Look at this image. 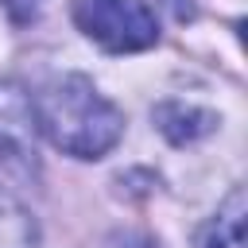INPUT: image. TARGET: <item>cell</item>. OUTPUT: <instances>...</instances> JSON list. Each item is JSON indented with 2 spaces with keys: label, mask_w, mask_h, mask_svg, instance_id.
Masks as SVG:
<instances>
[{
  "label": "cell",
  "mask_w": 248,
  "mask_h": 248,
  "mask_svg": "<svg viewBox=\"0 0 248 248\" xmlns=\"http://www.w3.org/2000/svg\"><path fill=\"white\" fill-rule=\"evenodd\" d=\"M0 8L16 19V23H23V19H31L35 16V8H39V0H0Z\"/></svg>",
  "instance_id": "6"
},
{
  "label": "cell",
  "mask_w": 248,
  "mask_h": 248,
  "mask_svg": "<svg viewBox=\"0 0 248 248\" xmlns=\"http://www.w3.org/2000/svg\"><path fill=\"white\" fill-rule=\"evenodd\" d=\"M244 217H248L244 190H232L229 202L217 209V217L202 229L198 248H244Z\"/></svg>",
  "instance_id": "4"
},
{
  "label": "cell",
  "mask_w": 248,
  "mask_h": 248,
  "mask_svg": "<svg viewBox=\"0 0 248 248\" xmlns=\"http://www.w3.org/2000/svg\"><path fill=\"white\" fill-rule=\"evenodd\" d=\"M35 108L31 97L19 85L0 81V163L4 170L19 178L39 174V151H35Z\"/></svg>",
  "instance_id": "3"
},
{
  "label": "cell",
  "mask_w": 248,
  "mask_h": 248,
  "mask_svg": "<svg viewBox=\"0 0 248 248\" xmlns=\"http://www.w3.org/2000/svg\"><path fill=\"white\" fill-rule=\"evenodd\" d=\"M35 124L46 140L78 159H101L124 132V116L112 101L97 93V85L81 74H62L39 89L31 101Z\"/></svg>",
  "instance_id": "1"
},
{
  "label": "cell",
  "mask_w": 248,
  "mask_h": 248,
  "mask_svg": "<svg viewBox=\"0 0 248 248\" xmlns=\"http://www.w3.org/2000/svg\"><path fill=\"white\" fill-rule=\"evenodd\" d=\"M74 23L85 39L112 54L147 50L159 39L155 12L143 0H74Z\"/></svg>",
  "instance_id": "2"
},
{
  "label": "cell",
  "mask_w": 248,
  "mask_h": 248,
  "mask_svg": "<svg viewBox=\"0 0 248 248\" xmlns=\"http://www.w3.org/2000/svg\"><path fill=\"white\" fill-rule=\"evenodd\" d=\"M155 120H159V128H163L174 143L198 140V136L213 132V124H217L213 112H202V108H194V105H163V108L155 112Z\"/></svg>",
  "instance_id": "5"
}]
</instances>
